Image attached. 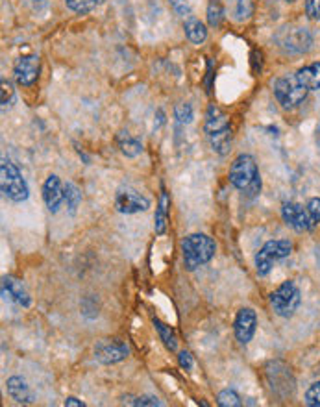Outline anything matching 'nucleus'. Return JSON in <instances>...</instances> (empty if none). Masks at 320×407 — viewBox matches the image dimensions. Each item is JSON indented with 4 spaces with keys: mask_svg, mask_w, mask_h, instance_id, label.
<instances>
[{
    "mask_svg": "<svg viewBox=\"0 0 320 407\" xmlns=\"http://www.w3.org/2000/svg\"><path fill=\"white\" fill-rule=\"evenodd\" d=\"M65 407H85V404L82 402V400H78V398L68 397L67 400H65Z\"/></svg>",
    "mask_w": 320,
    "mask_h": 407,
    "instance_id": "36",
    "label": "nucleus"
},
{
    "mask_svg": "<svg viewBox=\"0 0 320 407\" xmlns=\"http://www.w3.org/2000/svg\"><path fill=\"white\" fill-rule=\"evenodd\" d=\"M0 189L8 200L15 202V204L27 202L30 196V189H28L22 172L17 169V165L6 158H2V163H0Z\"/></svg>",
    "mask_w": 320,
    "mask_h": 407,
    "instance_id": "2",
    "label": "nucleus"
},
{
    "mask_svg": "<svg viewBox=\"0 0 320 407\" xmlns=\"http://www.w3.org/2000/svg\"><path fill=\"white\" fill-rule=\"evenodd\" d=\"M257 330V315L252 307H242L239 309L233 323V332H235V339L241 344H248L254 339Z\"/></svg>",
    "mask_w": 320,
    "mask_h": 407,
    "instance_id": "10",
    "label": "nucleus"
},
{
    "mask_svg": "<svg viewBox=\"0 0 320 407\" xmlns=\"http://www.w3.org/2000/svg\"><path fill=\"white\" fill-rule=\"evenodd\" d=\"M217 404L221 407H239L242 406L241 397L237 394L233 389H224V391L219 392V397H217Z\"/></svg>",
    "mask_w": 320,
    "mask_h": 407,
    "instance_id": "25",
    "label": "nucleus"
},
{
    "mask_svg": "<svg viewBox=\"0 0 320 407\" xmlns=\"http://www.w3.org/2000/svg\"><path fill=\"white\" fill-rule=\"evenodd\" d=\"M6 389H8V394L11 397V400H15L17 404H34V392L30 389V385L27 383L24 378L21 376H11L6 381Z\"/></svg>",
    "mask_w": 320,
    "mask_h": 407,
    "instance_id": "16",
    "label": "nucleus"
},
{
    "mask_svg": "<svg viewBox=\"0 0 320 407\" xmlns=\"http://www.w3.org/2000/svg\"><path fill=\"white\" fill-rule=\"evenodd\" d=\"M259 170H257L256 159L250 156V154H241L233 159V163L230 167V172H228V178H230V184L239 191H247L254 182L259 178Z\"/></svg>",
    "mask_w": 320,
    "mask_h": 407,
    "instance_id": "6",
    "label": "nucleus"
},
{
    "mask_svg": "<svg viewBox=\"0 0 320 407\" xmlns=\"http://www.w3.org/2000/svg\"><path fill=\"white\" fill-rule=\"evenodd\" d=\"M279 47H284L291 54L307 52L313 45V37L307 28H296L293 32H289L284 39H279Z\"/></svg>",
    "mask_w": 320,
    "mask_h": 407,
    "instance_id": "14",
    "label": "nucleus"
},
{
    "mask_svg": "<svg viewBox=\"0 0 320 407\" xmlns=\"http://www.w3.org/2000/svg\"><path fill=\"white\" fill-rule=\"evenodd\" d=\"M0 87H2V95H0V102H2V108H6L13 101V96H15V89H13V84H11L10 80L2 78L0 80Z\"/></svg>",
    "mask_w": 320,
    "mask_h": 407,
    "instance_id": "29",
    "label": "nucleus"
},
{
    "mask_svg": "<svg viewBox=\"0 0 320 407\" xmlns=\"http://www.w3.org/2000/svg\"><path fill=\"white\" fill-rule=\"evenodd\" d=\"M305 406L320 407V381L311 383L310 389L305 391Z\"/></svg>",
    "mask_w": 320,
    "mask_h": 407,
    "instance_id": "30",
    "label": "nucleus"
},
{
    "mask_svg": "<svg viewBox=\"0 0 320 407\" xmlns=\"http://www.w3.org/2000/svg\"><path fill=\"white\" fill-rule=\"evenodd\" d=\"M230 130V122H228V117H226L224 111L217 104H210L208 111H205V121H204V132L208 138L211 135H217V133L226 132Z\"/></svg>",
    "mask_w": 320,
    "mask_h": 407,
    "instance_id": "15",
    "label": "nucleus"
},
{
    "mask_svg": "<svg viewBox=\"0 0 320 407\" xmlns=\"http://www.w3.org/2000/svg\"><path fill=\"white\" fill-rule=\"evenodd\" d=\"M170 6H173V10L178 13L180 17H193V10H191V6L185 2V0H168Z\"/></svg>",
    "mask_w": 320,
    "mask_h": 407,
    "instance_id": "32",
    "label": "nucleus"
},
{
    "mask_svg": "<svg viewBox=\"0 0 320 407\" xmlns=\"http://www.w3.org/2000/svg\"><path fill=\"white\" fill-rule=\"evenodd\" d=\"M291 254H293V243L287 241V239H276V241L265 243L256 254L257 274L261 276V278L268 276L276 261H282V259L289 258Z\"/></svg>",
    "mask_w": 320,
    "mask_h": 407,
    "instance_id": "3",
    "label": "nucleus"
},
{
    "mask_svg": "<svg viewBox=\"0 0 320 407\" xmlns=\"http://www.w3.org/2000/svg\"><path fill=\"white\" fill-rule=\"evenodd\" d=\"M217 254L215 241L205 233H191L182 241V256L187 270H196L202 265L210 263Z\"/></svg>",
    "mask_w": 320,
    "mask_h": 407,
    "instance_id": "1",
    "label": "nucleus"
},
{
    "mask_svg": "<svg viewBox=\"0 0 320 407\" xmlns=\"http://www.w3.org/2000/svg\"><path fill=\"white\" fill-rule=\"evenodd\" d=\"M99 0H65V4L68 6V10L76 11V13H87L96 6Z\"/></svg>",
    "mask_w": 320,
    "mask_h": 407,
    "instance_id": "27",
    "label": "nucleus"
},
{
    "mask_svg": "<svg viewBox=\"0 0 320 407\" xmlns=\"http://www.w3.org/2000/svg\"><path fill=\"white\" fill-rule=\"evenodd\" d=\"M254 13V0H237V21H245Z\"/></svg>",
    "mask_w": 320,
    "mask_h": 407,
    "instance_id": "28",
    "label": "nucleus"
},
{
    "mask_svg": "<svg viewBox=\"0 0 320 407\" xmlns=\"http://www.w3.org/2000/svg\"><path fill=\"white\" fill-rule=\"evenodd\" d=\"M305 15L313 21H320V0H305Z\"/></svg>",
    "mask_w": 320,
    "mask_h": 407,
    "instance_id": "33",
    "label": "nucleus"
},
{
    "mask_svg": "<svg viewBox=\"0 0 320 407\" xmlns=\"http://www.w3.org/2000/svg\"><path fill=\"white\" fill-rule=\"evenodd\" d=\"M65 202H67L68 212L76 213L78 206L82 204V191L78 189V185H74L73 182L65 184Z\"/></svg>",
    "mask_w": 320,
    "mask_h": 407,
    "instance_id": "24",
    "label": "nucleus"
},
{
    "mask_svg": "<svg viewBox=\"0 0 320 407\" xmlns=\"http://www.w3.org/2000/svg\"><path fill=\"white\" fill-rule=\"evenodd\" d=\"M2 296L8 298V300L15 302L17 306L21 307L32 306V298H30V293L27 291L24 283L13 278V276H4L2 278Z\"/></svg>",
    "mask_w": 320,
    "mask_h": 407,
    "instance_id": "13",
    "label": "nucleus"
},
{
    "mask_svg": "<svg viewBox=\"0 0 320 407\" xmlns=\"http://www.w3.org/2000/svg\"><path fill=\"white\" fill-rule=\"evenodd\" d=\"M296 78L307 91L320 89V64L305 65L296 73Z\"/></svg>",
    "mask_w": 320,
    "mask_h": 407,
    "instance_id": "18",
    "label": "nucleus"
},
{
    "mask_svg": "<svg viewBox=\"0 0 320 407\" xmlns=\"http://www.w3.org/2000/svg\"><path fill=\"white\" fill-rule=\"evenodd\" d=\"M224 21V6L221 0H210L208 4V22L211 28H219Z\"/></svg>",
    "mask_w": 320,
    "mask_h": 407,
    "instance_id": "23",
    "label": "nucleus"
},
{
    "mask_svg": "<svg viewBox=\"0 0 320 407\" xmlns=\"http://www.w3.org/2000/svg\"><path fill=\"white\" fill-rule=\"evenodd\" d=\"M305 209H307V213H310L311 224H313V228H315L320 222V198H311V200L307 202Z\"/></svg>",
    "mask_w": 320,
    "mask_h": 407,
    "instance_id": "31",
    "label": "nucleus"
},
{
    "mask_svg": "<svg viewBox=\"0 0 320 407\" xmlns=\"http://www.w3.org/2000/svg\"><path fill=\"white\" fill-rule=\"evenodd\" d=\"M39 71H41V59L30 54V56H21L13 65V76L15 82L22 87H30L39 78Z\"/></svg>",
    "mask_w": 320,
    "mask_h": 407,
    "instance_id": "8",
    "label": "nucleus"
},
{
    "mask_svg": "<svg viewBox=\"0 0 320 407\" xmlns=\"http://www.w3.org/2000/svg\"><path fill=\"white\" fill-rule=\"evenodd\" d=\"M43 200L47 204L48 212L58 213L65 200V185L56 175H50L43 184Z\"/></svg>",
    "mask_w": 320,
    "mask_h": 407,
    "instance_id": "12",
    "label": "nucleus"
},
{
    "mask_svg": "<svg viewBox=\"0 0 320 407\" xmlns=\"http://www.w3.org/2000/svg\"><path fill=\"white\" fill-rule=\"evenodd\" d=\"M302 295H300L298 286L293 280L284 281L276 291L270 295V306L274 313L282 318H291L298 309Z\"/></svg>",
    "mask_w": 320,
    "mask_h": 407,
    "instance_id": "5",
    "label": "nucleus"
},
{
    "mask_svg": "<svg viewBox=\"0 0 320 407\" xmlns=\"http://www.w3.org/2000/svg\"><path fill=\"white\" fill-rule=\"evenodd\" d=\"M152 324H154V328L158 330L159 339H161L163 344L167 346V350H170V352H176V350H178V337H176L174 330L170 328L168 324L161 323V320L156 317L152 318Z\"/></svg>",
    "mask_w": 320,
    "mask_h": 407,
    "instance_id": "20",
    "label": "nucleus"
},
{
    "mask_svg": "<svg viewBox=\"0 0 320 407\" xmlns=\"http://www.w3.org/2000/svg\"><path fill=\"white\" fill-rule=\"evenodd\" d=\"M130 355L128 344L121 339H102L95 344V360L102 365H115Z\"/></svg>",
    "mask_w": 320,
    "mask_h": 407,
    "instance_id": "7",
    "label": "nucleus"
},
{
    "mask_svg": "<svg viewBox=\"0 0 320 407\" xmlns=\"http://www.w3.org/2000/svg\"><path fill=\"white\" fill-rule=\"evenodd\" d=\"M168 207H170V198H168V193L165 189H161L158 207H156V217H154V232L158 233V235H165V232H167Z\"/></svg>",
    "mask_w": 320,
    "mask_h": 407,
    "instance_id": "17",
    "label": "nucleus"
},
{
    "mask_svg": "<svg viewBox=\"0 0 320 407\" xmlns=\"http://www.w3.org/2000/svg\"><path fill=\"white\" fill-rule=\"evenodd\" d=\"M178 363L182 369L189 372V370L193 369V355H191L187 350H182V352L178 354Z\"/></svg>",
    "mask_w": 320,
    "mask_h": 407,
    "instance_id": "34",
    "label": "nucleus"
},
{
    "mask_svg": "<svg viewBox=\"0 0 320 407\" xmlns=\"http://www.w3.org/2000/svg\"><path fill=\"white\" fill-rule=\"evenodd\" d=\"M285 2H294V0H285Z\"/></svg>",
    "mask_w": 320,
    "mask_h": 407,
    "instance_id": "37",
    "label": "nucleus"
},
{
    "mask_svg": "<svg viewBox=\"0 0 320 407\" xmlns=\"http://www.w3.org/2000/svg\"><path fill=\"white\" fill-rule=\"evenodd\" d=\"M174 117H176V121L180 124H189V122H193L194 117L193 106L191 104H176V108H174Z\"/></svg>",
    "mask_w": 320,
    "mask_h": 407,
    "instance_id": "26",
    "label": "nucleus"
},
{
    "mask_svg": "<svg viewBox=\"0 0 320 407\" xmlns=\"http://www.w3.org/2000/svg\"><path fill=\"white\" fill-rule=\"evenodd\" d=\"M185 36L193 45H202V43L208 39V30H205V24L202 21H198L196 17H189L185 21Z\"/></svg>",
    "mask_w": 320,
    "mask_h": 407,
    "instance_id": "19",
    "label": "nucleus"
},
{
    "mask_svg": "<svg viewBox=\"0 0 320 407\" xmlns=\"http://www.w3.org/2000/svg\"><path fill=\"white\" fill-rule=\"evenodd\" d=\"M208 139H210L211 148H213L219 156H226V154L230 152L231 147V128L230 130H226V132L217 133V135H211V138Z\"/></svg>",
    "mask_w": 320,
    "mask_h": 407,
    "instance_id": "22",
    "label": "nucleus"
},
{
    "mask_svg": "<svg viewBox=\"0 0 320 407\" xmlns=\"http://www.w3.org/2000/svg\"><path fill=\"white\" fill-rule=\"evenodd\" d=\"M115 207L122 215H136V213L147 212L150 207V200L147 196L139 195L137 191L122 189L115 196Z\"/></svg>",
    "mask_w": 320,
    "mask_h": 407,
    "instance_id": "9",
    "label": "nucleus"
},
{
    "mask_svg": "<svg viewBox=\"0 0 320 407\" xmlns=\"http://www.w3.org/2000/svg\"><path fill=\"white\" fill-rule=\"evenodd\" d=\"M282 217H284L285 224L296 230V232H310V230H313L310 213H307L304 206H300L296 202H285L284 206H282Z\"/></svg>",
    "mask_w": 320,
    "mask_h": 407,
    "instance_id": "11",
    "label": "nucleus"
},
{
    "mask_svg": "<svg viewBox=\"0 0 320 407\" xmlns=\"http://www.w3.org/2000/svg\"><path fill=\"white\" fill-rule=\"evenodd\" d=\"M274 96L285 110L298 108L307 96V89L300 84L296 74H285L274 84Z\"/></svg>",
    "mask_w": 320,
    "mask_h": 407,
    "instance_id": "4",
    "label": "nucleus"
},
{
    "mask_svg": "<svg viewBox=\"0 0 320 407\" xmlns=\"http://www.w3.org/2000/svg\"><path fill=\"white\" fill-rule=\"evenodd\" d=\"M117 143H119V148H121V152L126 156V158H137L139 154L143 152V145L133 139L131 135L122 132L119 138H117Z\"/></svg>",
    "mask_w": 320,
    "mask_h": 407,
    "instance_id": "21",
    "label": "nucleus"
},
{
    "mask_svg": "<svg viewBox=\"0 0 320 407\" xmlns=\"http://www.w3.org/2000/svg\"><path fill=\"white\" fill-rule=\"evenodd\" d=\"M133 406H148V407H156V406H163L161 402H159V398L156 397H141L137 398L136 402H133Z\"/></svg>",
    "mask_w": 320,
    "mask_h": 407,
    "instance_id": "35",
    "label": "nucleus"
}]
</instances>
